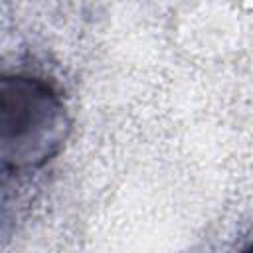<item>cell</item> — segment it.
Here are the masks:
<instances>
[{
  "label": "cell",
  "mask_w": 253,
  "mask_h": 253,
  "mask_svg": "<svg viewBox=\"0 0 253 253\" xmlns=\"http://www.w3.org/2000/svg\"><path fill=\"white\" fill-rule=\"evenodd\" d=\"M69 121L59 97L42 81H2V160L6 168H34L49 160L67 136Z\"/></svg>",
  "instance_id": "obj_1"
}]
</instances>
